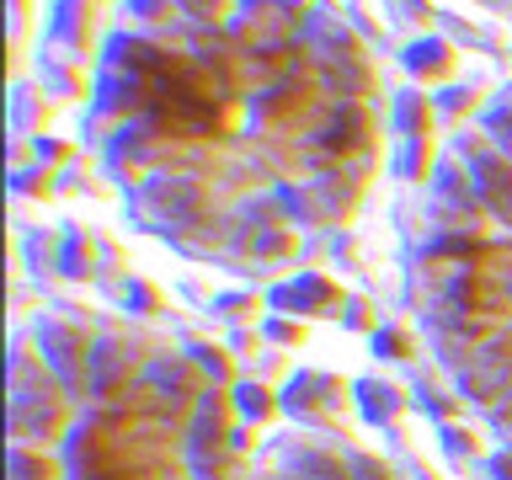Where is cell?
Returning <instances> with one entry per match:
<instances>
[{"label":"cell","mask_w":512,"mask_h":480,"mask_svg":"<svg viewBox=\"0 0 512 480\" xmlns=\"http://www.w3.org/2000/svg\"><path fill=\"white\" fill-rule=\"evenodd\" d=\"M363 134H368L363 112H358V107H347V112H331V123L320 128V144H326V150H358Z\"/></svg>","instance_id":"4"},{"label":"cell","mask_w":512,"mask_h":480,"mask_svg":"<svg viewBox=\"0 0 512 480\" xmlns=\"http://www.w3.org/2000/svg\"><path fill=\"white\" fill-rule=\"evenodd\" d=\"M411 64H416V70H422V64H432V70H438V64H443V48H438V43H416V48H411Z\"/></svg>","instance_id":"6"},{"label":"cell","mask_w":512,"mask_h":480,"mask_svg":"<svg viewBox=\"0 0 512 480\" xmlns=\"http://www.w3.org/2000/svg\"><path fill=\"white\" fill-rule=\"evenodd\" d=\"M11 475H16V480H38V475H48V470H43L38 459H27V454H11Z\"/></svg>","instance_id":"5"},{"label":"cell","mask_w":512,"mask_h":480,"mask_svg":"<svg viewBox=\"0 0 512 480\" xmlns=\"http://www.w3.org/2000/svg\"><path fill=\"white\" fill-rule=\"evenodd\" d=\"M166 464V438L150 422H102L80 443V475L86 480H144Z\"/></svg>","instance_id":"1"},{"label":"cell","mask_w":512,"mask_h":480,"mask_svg":"<svg viewBox=\"0 0 512 480\" xmlns=\"http://www.w3.org/2000/svg\"><path fill=\"white\" fill-rule=\"evenodd\" d=\"M464 299L475 310H507L512 304V262L507 256H496L491 267H475V278L464 283Z\"/></svg>","instance_id":"3"},{"label":"cell","mask_w":512,"mask_h":480,"mask_svg":"<svg viewBox=\"0 0 512 480\" xmlns=\"http://www.w3.org/2000/svg\"><path fill=\"white\" fill-rule=\"evenodd\" d=\"M144 203H150L166 224H176V230H187V224L203 219V187L192 182V176H155V182L144 187Z\"/></svg>","instance_id":"2"}]
</instances>
